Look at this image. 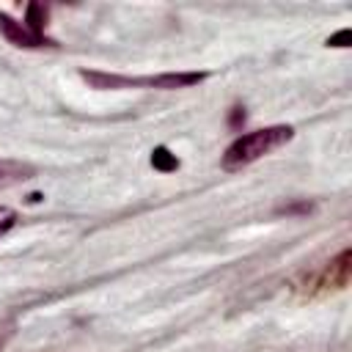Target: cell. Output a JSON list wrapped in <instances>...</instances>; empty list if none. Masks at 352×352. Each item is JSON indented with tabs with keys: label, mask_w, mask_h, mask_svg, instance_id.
<instances>
[{
	"label": "cell",
	"mask_w": 352,
	"mask_h": 352,
	"mask_svg": "<svg viewBox=\"0 0 352 352\" xmlns=\"http://www.w3.org/2000/svg\"><path fill=\"white\" fill-rule=\"evenodd\" d=\"M16 226V212L8 206H0V236H6Z\"/></svg>",
	"instance_id": "obj_8"
},
{
	"label": "cell",
	"mask_w": 352,
	"mask_h": 352,
	"mask_svg": "<svg viewBox=\"0 0 352 352\" xmlns=\"http://www.w3.org/2000/svg\"><path fill=\"white\" fill-rule=\"evenodd\" d=\"M0 36L22 50H44V47H58L55 38L47 36V8L38 3L28 6V16L25 22L8 16L6 11H0Z\"/></svg>",
	"instance_id": "obj_3"
},
{
	"label": "cell",
	"mask_w": 352,
	"mask_h": 352,
	"mask_svg": "<svg viewBox=\"0 0 352 352\" xmlns=\"http://www.w3.org/2000/svg\"><path fill=\"white\" fill-rule=\"evenodd\" d=\"M278 214H286V217H294V214H308L314 212V204L311 201H292V204H283L275 209Z\"/></svg>",
	"instance_id": "obj_7"
},
{
	"label": "cell",
	"mask_w": 352,
	"mask_h": 352,
	"mask_svg": "<svg viewBox=\"0 0 352 352\" xmlns=\"http://www.w3.org/2000/svg\"><path fill=\"white\" fill-rule=\"evenodd\" d=\"M349 272H352V250L341 248L338 256H333L327 264H322L316 272H308L300 283V289L308 297L316 294H327V292H338L349 283Z\"/></svg>",
	"instance_id": "obj_4"
},
{
	"label": "cell",
	"mask_w": 352,
	"mask_h": 352,
	"mask_svg": "<svg viewBox=\"0 0 352 352\" xmlns=\"http://www.w3.org/2000/svg\"><path fill=\"white\" fill-rule=\"evenodd\" d=\"M80 77L99 91H116V88H157V91H176V88H192L209 77V72H162V74H146V77H129V74H110V72H88L82 69Z\"/></svg>",
	"instance_id": "obj_2"
},
{
	"label": "cell",
	"mask_w": 352,
	"mask_h": 352,
	"mask_svg": "<svg viewBox=\"0 0 352 352\" xmlns=\"http://www.w3.org/2000/svg\"><path fill=\"white\" fill-rule=\"evenodd\" d=\"M33 173V168L28 165H19V162H11V160H3L0 162V187H8L14 182H22Z\"/></svg>",
	"instance_id": "obj_5"
},
{
	"label": "cell",
	"mask_w": 352,
	"mask_h": 352,
	"mask_svg": "<svg viewBox=\"0 0 352 352\" xmlns=\"http://www.w3.org/2000/svg\"><path fill=\"white\" fill-rule=\"evenodd\" d=\"M242 124H245V107H242V104H234V107H231V116H228V126L239 129Z\"/></svg>",
	"instance_id": "obj_9"
},
{
	"label": "cell",
	"mask_w": 352,
	"mask_h": 352,
	"mask_svg": "<svg viewBox=\"0 0 352 352\" xmlns=\"http://www.w3.org/2000/svg\"><path fill=\"white\" fill-rule=\"evenodd\" d=\"M151 168L160 170V173H170V170L179 168V160H176V154H170V148L157 146V148L151 151Z\"/></svg>",
	"instance_id": "obj_6"
},
{
	"label": "cell",
	"mask_w": 352,
	"mask_h": 352,
	"mask_svg": "<svg viewBox=\"0 0 352 352\" xmlns=\"http://www.w3.org/2000/svg\"><path fill=\"white\" fill-rule=\"evenodd\" d=\"M292 138H294V129L289 124H272V126H264V129L245 132L223 151L220 165H223V170H242V168L253 165L256 160L272 154L275 148L286 146Z\"/></svg>",
	"instance_id": "obj_1"
},
{
	"label": "cell",
	"mask_w": 352,
	"mask_h": 352,
	"mask_svg": "<svg viewBox=\"0 0 352 352\" xmlns=\"http://www.w3.org/2000/svg\"><path fill=\"white\" fill-rule=\"evenodd\" d=\"M327 44H330V47H346V44H349V28L338 30L336 36H330V38H327Z\"/></svg>",
	"instance_id": "obj_10"
}]
</instances>
